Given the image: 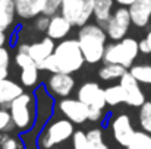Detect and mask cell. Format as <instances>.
<instances>
[{
    "label": "cell",
    "mask_w": 151,
    "mask_h": 149,
    "mask_svg": "<svg viewBox=\"0 0 151 149\" xmlns=\"http://www.w3.org/2000/svg\"><path fill=\"white\" fill-rule=\"evenodd\" d=\"M7 75H9V70L0 67V81H6L7 79Z\"/></svg>",
    "instance_id": "cell-38"
},
{
    "label": "cell",
    "mask_w": 151,
    "mask_h": 149,
    "mask_svg": "<svg viewBox=\"0 0 151 149\" xmlns=\"http://www.w3.org/2000/svg\"><path fill=\"white\" fill-rule=\"evenodd\" d=\"M70 28L72 25L66 18H63L62 15H56L50 19V25L46 34L51 40H63L69 34Z\"/></svg>",
    "instance_id": "cell-17"
},
{
    "label": "cell",
    "mask_w": 151,
    "mask_h": 149,
    "mask_svg": "<svg viewBox=\"0 0 151 149\" xmlns=\"http://www.w3.org/2000/svg\"><path fill=\"white\" fill-rule=\"evenodd\" d=\"M73 86H75V81L72 79L70 75L66 73H53L49 79V88L51 89V92L62 98L68 97L72 92Z\"/></svg>",
    "instance_id": "cell-14"
},
{
    "label": "cell",
    "mask_w": 151,
    "mask_h": 149,
    "mask_svg": "<svg viewBox=\"0 0 151 149\" xmlns=\"http://www.w3.org/2000/svg\"><path fill=\"white\" fill-rule=\"evenodd\" d=\"M101 118H103V110L90 108V114H88V120L90 121H100Z\"/></svg>",
    "instance_id": "cell-34"
},
{
    "label": "cell",
    "mask_w": 151,
    "mask_h": 149,
    "mask_svg": "<svg viewBox=\"0 0 151 149\" xmlns=\"http://www.w3.org/2000/svg\"><path fill=\"white\" fill-rule=\"evenodd\" d=\"M47 0H15L16 15L22 19L38 18L46 10Z\"/></svg>",
    "instance_id": "cell-12"
},
{
    "label": "cell",
    "mask_w": 151,
    "mask_h": 149,
    "mask_svg": "<svg viewBox=\"0 0 151 149\" xmlns=\"http://www.w3.org/2000/svg\"><path fill=\"white\" fill-rule=\"evenodd\" d=\"M87 139L91 143V146L94 149H109V146L104 143L103 139V132L101 129H93L87 133Z\"/></svg>",
    "instance_id": "cell-26"
},
{
    "label": "cell",
    "mask_w": 151,
    "mask_h": 149,
    "mask_svg": "<svg viewBox=\"0 0 151 149\" xmlns=\"http://www.w3.org/2000/svg\"><path fill=\"white\" fill-rule=\"evenodd\" d=\"M131 13L128 7H119L114 10L111 15L107 26H106V34L110 40L113 41H122L125 40V35L128 34V29L131 26Z\"/></svg>",
    "instance_id": "cell-7"
},
{
    "label": "cell",
    "mask_w": 151,
    "mask_h": 149,
    "mask_svg": "<svg viewBox=\"0 0 151 149\" xmlns=\"http://www.w3.org/2000/svg\"><path fill=\"white\" fill-rule=\"evenodd\" d=\"M114 0H94V18L97 21V25H100L103 29H106L113 10Z\"/></svg>",
    "instance_id": "cell-18"
},
{
    "label": "cell",
    "mask_w": 151,
    "mask_h": 149,
    "mask_svg": "<svg viewBox=\"0 0 151 149\" xmlns=\"http://www.w3.org/2000/svg\"><path fill=\"white\" fill-rule=\"evenodd\" d=\"M123 91H125V95H126V104L131 105V107H142L147 101L144 97V92L141 91L139 88V82L129 73L126 72L122 78H120V83H119Z\"/></svg>",
    "instance_id": "cell-10"
},
{
    "label": "cell",
    "mask_w": 151,
    "mask_h": 149,
    "mask_svg": "<svg viewBox=\"0 0 151 149\" xmlns=\"http://www.w3.org/2000/svg\"><path fill=\"white\" fill-rule=\"evenodd\" d=\"M59 110L66 117V120H69L75 124H81L85 120H88V114H90V108L82 101L73 98L62 99L59 102Z\"/></svg>",
    "instance_id": "cell-8"
},
{
    "label": "cell",
    "mask_w": 151,
    "mask_h": 149,
    "mask_svg": "<svg viewBox=\"0 0 151 149\" xmlns=\"http://www.w3.org/2000/svg\"><path fill=\"white\" fill-rule=\"evenodd\" d=\"M9 63H10L9 51L4 48V47H0V67L1 69H7L9 67Z\"/></svg>",
    "instance_id": "cell-33"
},
{
    "label": "cell",
    "mask_w": 151,
    "mask_h": 149,
    "mask_svg": "<svg viewBox=\"0 0 151 149\" xmlns=\"http://www.w3.org/2000/svg\"><path fill=\"white\" fill-rule=\"evenodd\" d=\"M144 40H145V43L148 44V48H150V51H151V31L147 34V37H145Z\"/></svg>",
    "instance_id": "cell-40"
},
{
    "label": "cell",
    "mask_w": 151,
    "mask_h": 149,
    "mask_svg": "<svg viewBox=\"0 0 151 149\" xmlns=\"http://www.w3.org/2000/svg\"><path fill=\"white\" fill-rule=\"evenodd\" d=\"M53 57L56 61L57 73L66 75L79 70L85 61L78 40H63L60 44L56 46Z\"/></svg>",
    "instance_id": "cell-2"
},
{
    "label": "cell",
    "mask_w": 151,
    "mask_h": 149,
    "mask_svg": "<svg viewBox=\"0 0 151 149\" xmlns=\"http://www.w3.org/2000/svg\"><path fill=\"white\" fill-rule=\"evenodd\" d=\"M16 126L12 121V115L9 111L6 110H0V133H7L10 130H13Z\"/></svg>",
    "instance_id": "cell-28"
},
{
    "label": "cell",
    "mask_w": 151,
    "mask_h": 149,
    "mask_svg": "<svg viewBox=\"0 0 151 149\" xmlns=\"http://www.w3.org/2000/svg\"><path fill=\"white\" fill-rule=\"evenodd\" d=\"M139 53V43L134 38H125L122 41L109 44L104 51L106 64H120L126 69L132 67L134 60Z\"/></svg>",
    "instance_id": "cell-3"
},
{
    "label": "cell",
    "mask_w": 151,
    "mask_h": 149,
    "mask_svg": "<svg viewBox=\"0 0 151 149\" xmlns=\"http://www.w3.org/2000/svg\"><path fill=\"white\" fill-rule=\"evenodd\" d=\"M128 149H151V135L147 132H135Z\"/></svg>",
    "instance_id": "cell-23"
},
{
    "label": "cell",
    "mask_w": 151,
    "mask_h": 149,
    "mask_svg": "<svg viewBox=\"0 0 151 149\" xmlns=\"http://www.w3.org/2000/svg\"><path fill=\"white\" fill-rule=\"evenodd\" d=\"M129 9L131 21L135 26L144 28L148 25L151 19V0H138Z\"/></svg>",
    "instance_id": "cell-13"
},
{
    "label": "cell",
    "mask_w": 151,
    "mask_h": 149,
    "mask_svg": "<svg viewBox=\"0 0 151 149\" xmlns=\"http://www.w3.org/2000/svg\"><path fill=\"white\" fill-rule=\"evenodd\" d=\"M0 149H24L18 138L7 133H0Z\"/></svg>",
    "instance_id": "cell-27"
},
{
    "label": "cell",
    "mask_w": 151,
    "mask_h": 149,
    "mask_svg": "<svg viewBox=\"0 0 151 149\" xmlns=\"http://www.w3.org/2000/svg\"><path fill=\"white\" fill-rule=\"evenodd\" d=\"M6 43V35H4V31L0 29V47H3Z\"/></svg>",
    "instance_id": "cell-39"
},
{
    "label": "cell",
    "mask_w": 151,
    "mask_h": 149,
    "mask_svg": "<svg viewBox=\"0 0 151 149\" xmlns=\"http://www.w3.org/2000/svg\"><path fill=\"white\" fill-rule=\"evenodd\" d=\"M72 142L73 149H94L87 139V133L84 132H75V135L72 136Z\"/></svg>",
    "instance_id": "cell-29"
},
{
    "label": "cell",
    "mask_w": 151,
    "mask_h": 149,
    "mask_svg": "<svg viewBox=\"0 0 151 149\" xmlns=\"http://www.w3.org/2000/svg\"><path fill=\"white\" fill-rule=\"evenodd\" d=\"M22 94H24V89L16 82L9 81V79L0 81V105H1V108L3 107H9L10 108L12 101H15Z\"/></svg>",
    "instance_id": "cell-16"
},
{
    "label": "cell",
    "mask_w": 151,
    "mask_h": 149,
    "mask_svg": "<svg viewBox=\"0 0 151 149\" xmlns=\"http://www.w3.org/2000/svg\"><path fill=\"white\" fill-rule=\"evenodd\" d=\"M60 15L66 18L72 26H85L94 16V0H62Z\"/></svg>",
    "instance_id": "cell-4"
},
{
    "label": "cell",
    "mask_w": 151,
    "mask_h": 149,
    "mask_svg": "<svg viewBox=\"0 0 151 149\" xmlns=\"http://www.w3.org/2000/svg\"><path fill=\"white\" fill-rule=\"evenodd\" d=\"M37 79H38V66L37 64H31L21 70V82L24 86L35 85Z\"/></svg>",
    "instance_id": "cell-24"
},
{
    "label": "cell",
    "mask_w": 151,
    "mask_h": 149,
    "mask_svg": "<svg viewBox=\"0 0 151 149\" xmlns=\"http://www.w3.org/2000/svg\"><path fill=\"white\" fill-rule=\"evenodd\" d=\"M15 61H16V64H18L21 69L28 67V66H31V64H35V61L29 57V54H25V53H18L16 57H15Z\"/></svg>",
    "instance_id": "cell-32"
},
{
    "label": "cell",
    "mask_w": 151,
    "mask_h": 149,
    "mask_svg": "<svg viewBox=\"0 0 151 149\" xmlns=\"http://www.w3.org/2000/svg\"><path fill=\"white\" fill-rule=\"evenodd\" d=\"M129 73L139 83L151 85V64H135L129 69Z\"/></svg>",
    "instance_id": "cell-22"
},
{
    "label": "cell",
    "mask_w": 151,
    "mask_h": 149,
    "mask_svg": "<svg viewBox=\"0 0 151 149\" xmlns=\"http://www.w3.org/2000/svg\"><path fill=\"white\" fill-rule=\"evenodd\" d=\"M75 135L73 124L69 120H56L54 123L49 124L40 138V148L51 149L53 146L68 140Z\"/></svg>",
    "instance_id": "cell-5"
},
{
    "label": "cell",
    "mask_w": 151,
    "mask_h": 149,
    "mask_svg": "<svg viewBox=\"0 0 151 149\" xmlns=\"http://www.w3.org/2000/svg\"><path fill=\"white\" fill-rule=\"evenodd\" d=\"M139 51L144 53V54H150L151 53L150 48H148V44L145 43V40H141V41H139Z\"/></svg>",
    "instance_id": "cell-36"
},
{
    "label": "cell",
    "mask_w": 151,
    "mask_h": 149,
    "mask_svg": "<svg viewBox=\"0 0 151 149\" xmlns=\"http://www.w3.org/2000/svg\"><path fill=\"white\" fill-rule=\"evenodd\" d=\"M56 50V44H54V40H51L49 37L43 38L41 41L38 43H34V44H29V57L35 61V64H41L44 60H47L50 56H53Z\"/></svg>",
    "instance_id": "cell-15"
},
{
    "label": "cell",
    "mask_w": 151,
    "mask_h": 149,
    "mask_svg": "<svg viewBox=\"0 0 151 149\" xmlns=\"http://www.w3.org/2000/svg\"><path fill=\"white\" fill-rule=\"evenodd\" d=\"M117 4H120V7H131L134 3H137L138 0H114Z\"/></svg>",
    "instance_id": "cell-35"
},
{
    "label": "cell",
    "mask_w": 151,
    "mask_h": 149,
    "mask_svg": "<svg viewBox=\"0 0 151 149\" xmlns=\"http://www.w3.org/2000/svg\"><path fill=\"white\" fill-rule=\"evenodd\" d=\"M106 40H107L106 31L97 24L96 25L87 24L85 26L79 29L78 41H79V46L87 63L94 64L104 58V51L107 47Z\"/></svg>",
    "instance_id": "cell-1"
},
{
    "label": "cell",
    "mask_w": 151,
    "mask_h": 149,
    "mask_svg": "<svg viewBox=\"0 0 151 149\" xmlns=\"http://www.w3.org/2000/svg\"><path fill=\"white\" fill-rule=\"evenodd\" d=\"M139 124L144 132L151 135V102L147 101L139 108Z\"/></svg>",
    "instance_id": "cell-25"
},
{
    "label": "cell",
    "mask_w": 151,
    "mask_h": 149,
    "mask_svg": "<svg viewBox=\"0 0 151 149\" xmlns=\"http://www.w3.org/2000/svg\"><path fill=\"white\" fill-rule=\"evenodd\" d=\"M50 19L51 18L46 16V15H41V16L35 18V21H34V28H35L37 31H40V32H47L49 25H50Z\"/></svg>",
    "instance_id": "cell-31"
},
{
    "label": "cell",
    "mask_w": 151,
    "mask_h": 149,
    "mask_svg": "<svg viewBox=\"0 0 151 149\" xmlns=\"http://www.w3.org/2000/svg\"><path fill=\"white\" fill-rule=\"evenodd\" d=\"M111 130H113V136H114L116 142L120 143L122 146L128 148V145L131 143V140L135 135V130L132 127L129 115H126V114L117 115L111 123Z\"/></svg>",
    "instance_id": "cell-11"
},
{
    "label": "cell",
    "mask_w": 151,
    "mask_h": 149,
    "mask_svg": "<svg viewBox=\"0 0 151 149\" xmlns=\"http://www.w3.org/2000/svg\"><path fill=\"white\" fill-rule=\"evenodd\" d=\"M28 51H29V44H21L19 48H18V53H25V54H28Z\"/></svg>",
    "instance_id": "cell-37"
},
{
    "label": "cell",
    "mask_w": 151,
    "mask_h": 149,
    "mask_svg": "<svg viewBox=\"0 0 151 149\" xmlns=\"http://www.w3.org/2000/svg\"><path fill=\"white\" fill-rule=\"evenodd\" d=\"M126 72H128L126 67L120 64H104L99 72V76L103 81H113V79H120Z\"/></svg>",
    "instance_id": "cell-21"
},
{
    "label": "cell",
    "mask_w": 151,
    "mask_h": 149,
    "mask_svg": "<svg viewBox=\"0 0 151 149\" xmlns=\"http://www.w3.org/2000/svg\"><path fill=\"white\" fill-rule=\"evenodd\" d=\"M104 98H106V104L109 105H117L122 102H126V95L125 91L120 85H113L104 89Z\"/></svg>",
    "instance_id": "cell-20"
},
{
    "label": "cell",
    "mask_w": 151,
    "mask_h": 149,
    "mask_svg": "<svg viewBox=\"0 0 151 149\" xmlns=\"http://www.w3.org/2000/svg\"><path fill=\"white\" fill-rule=\"evenodd\" d=\"M62 7V0H47V4H46V10L43 15L49 16V18H53L57 15V12L60 10Z\"/></svg>",
    "instance_id": "cell-30"
},
{
    "label": "cell",
    "mask_w": 151,
    "mask_h": 149,
    "mask_svg": "<svg viewBox=\"0 0 151 149\" xmlns=\"http://www.w3.org/2000/svg\"><path fill=\"white\" fill-rule=\"evenodd\" d=\"M32 97L29 94H22L21 97L12 101L9 113L12 115V121L18 129H29L34 120V113H32Z\"/></svg>",
    "instance_id": "cell-6"
},
{
    "label": "cell",
    "mask_w": 151,
    "mask_h": 149,
    "mask_svg": "<svg viewBox=\"0 0 151 149\" xmlns=\"http://www.w3.org/2000/svg\"><path fill=\"white\" fill-rule=\"evenodd\" d=\"M15 0H0V29L6 31L15 18Z\"/></svg>",
    "instance_id": "cell-19"
},
{
    "label": "cell",
    "mask_w": 151,
    "mask_h": 149,
    "mask_svg": "<svg viewBox=\"0 0 151 149\" xmlns=\"http://www.w3.org/2000/svg\"><path fill=\"white\" fill-rule=\"evenodd\" d=\"M78 99L82 101L88 108L103 110L106 107L104 89L96 82H85L78 91Z\"/></svg>",
    "instance_id": "cell-9"
}]
</instances>
